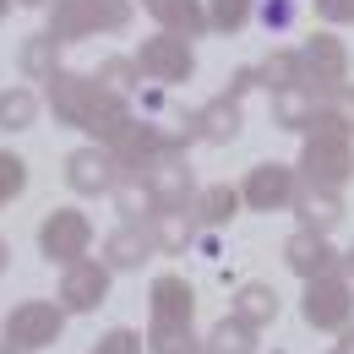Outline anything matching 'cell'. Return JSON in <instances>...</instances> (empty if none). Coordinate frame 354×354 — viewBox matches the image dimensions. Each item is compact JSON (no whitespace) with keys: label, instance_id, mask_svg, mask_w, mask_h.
<instances>
[{"label":"cell","instance_id":"cell-17","mask_svg":"<svg viewBox=\"0 0 354 354\" xmlns=\"http://www.w3.org/2000/svg\"><path fill=\"white\" fill-rule=\"evenodd\" d=\"M153 17H158V28H169V33H185V39H202L207 33V6L202 0H142Z\"/></svg>","mask_w":354,"mask_h":354},{"label":"cell","instance_id":"cell-28","mask_svg":"<svg viewBox=\"0 0 354 354\" xmlns=\"http://www.w3.org/2000/svg\"><path fill=\"white\" fill-rule=\"evenodd\" d=\"M251 0H207V28L213 33H240L245 22H251Z\"/></svg>","mask_w":354,"mask_h":354},{"label":"cell","instance_id":"cell-29","mask_svg":"<svg viewBox=\"0 0 354 354\" xmlns=\"http://www.w3.org/2000/svg\"><path fill=\"white\" fill-rule=\"evenodd\" d=\"M98 82H104L109 93H120V98H126V93L142 82V66L126 60V55H115V60H104V66H98Z\"/></svg>","mask_w":354,"mask_h":354},{"label":"cell","instance_id":"cell-25","mask_svg":"<svg viewBox=\"0 0 354 354\" xmlns=\"http://www.w3.org/2000/svg\"><path fill=\"white\" fill-rule=\"evenodd\" d=\"M240 207H245V196H240L234 185H207V191H196V218L207 223V229H223Z\"/></svg>","mask_w":354,"mask_h":354},{"label":"cell","instance_id":"cell-23","mask_svg":"<svg viewBox=\"0 0 354 354\" xmlns=\"http://www.w3.org/2000/svg\"><path fill=\"white\" fill-rule=\"evenodd\" d=\"M229 310H234L240 322H251V327H267V322H278V289H272V283H240L234 300H229Z\"/></svg>","mask_w":354,"mask_h":354},{"label":"cell","instance_id":"cell-9","mask_svg":"<svg viewBox=\"0 0 354 354\" xmlns=\"http://www.w3.org/2000/svg\"><path fill=\"white\" fill-rule=\"evenodd\" d=\"M240 196H245V207H257V213H283V207H295V196H300V169L267 158V164H257V169L245 175Z\"/></svg>","mask_w":354,"mask_h":354},{"label":"cell","instance_id":"cell-6","mask_svg":"<svg viewBox=\"0 0 354 354\" xmlns=\"http://www.w3.org/2000/svg\"><path fill=\"white\" fill-rule=\"evenodd\" d=\"M136 66H142V77H153V82H191V71H196V49H191L185 33L158 28L153 39H142Z\"/></svg>","mask_w":354,"mask_h":354},{"label":"cell","instance_id":"cell-4","mask_svg":"<svg viewBox=\"0 0 354 354\" xmlns=\"http://www.w3.org/2000/svg\"><path fill=\"white\" fill-rule=\"evenodd\" d=\"M66 316H71V310L60 306V300H22V306L6 310L0 338H6L17 354H39V349H49V344H60Z\"/></svg>","mask_w":354,"mask_h":354},{"label":"cell","instance_id":"cell-19","mask_svg":"<svg viewBox=\"0 0 354 354\" xmlns=\"http://www.w3.org/2000/svg\"><path fill=\"white\" fill-rule=\"evenodd\" d=\"M196 207H169V213H153V245L169 251V257H185V245L196 240Z\"/></svg>","mask_w":354,"mask_h":354},{"label":"cell","instance_id":"cell-39","mask_svg":"<svg viewBox=\"0 0 354 354\" xmlns=\"http://www.w3.org/2000/svg\"><path fill=\"white\" fill-rule=\"evenodd\" d=\"M6 11H11V0H0V22H6Z\"/></svg>","mask_w":354,"mask_h":354},{"label":"cell","instance_id":"cell-20","mask_svg":"<svg viewBox=\"0 0 354 354\" xmlns=\"http://www.w3.org/2000/svg\"><path fill=\"white\" fill-rule=\"evenodd\" d=\"M295 213H300V229H338L344 218V196L338 191H322V185H306L300 196H295Z\"/></svg>","mask_w":354,"mask_h":354},{"label":"cell","instance_id":"cell-11","mask_svg":"<svg viewBox=\"0 0 354 354\" xmlns=\"http://www.w3.org/2000/svg\"><path fill=\"white\" fill-rule=\"evenodd\" d=\"M109 262H88V257H77V262H66V278H60V306L71 310V316H88L109 300Z\"/></svg>","mask_w":354,"mask_h":354},{"label":"cell","instance_id":"cell-16","mask_svg":"<svg viewBox=\"0 0 354 354\" xmlns=\"http://www.w3.org/2000/svg\"><path fill=\"white\" fill-rule=\"evenodd\" d=\"M196 131H202V142H213V147L234 142V136H240V98H234V93H218L213 104H202V109H196Z\"/></svg>","mask_w":354,"mask_h":354},{"label":"cell","instance_id":"cell-2","mask_svg":"<svg viewBox=\"0 0 354 354\" xmlns=\"http://www.w3.org/2000/svg\"><path fill=\"white\" fill-rule=\"evenodd\" d=\"M300 175L306 185H322V191H344L354 175V131L338 126V120H316L306 131V147H300Z\"/></svg>","mask_w":354,"mask_h":354},{"label":"cell","instance_id":"cell-36","mask_svg":"<svg viewBox=\"0 0 354 354\" xmlns=\"http://www.w3.org/2000/svg\"><path fill=\"white\" fill-rule=\"evenodd\" d=\"M338 354H354V322L344 327V333H338Z\"/></svg>","mask_w":354,"mask_h":354},{"label":"cell","instance_id":"cell-14","mask_svg":"<svg viewBox=\"0 0 354 354\" xmlns=\"http://www.w3.org/2000/svg\"><path fill=\"white\" fill-rule=\"evenodd\" d=\"M322 98H327V93H322V88H310V82L272 93V120H278L283 131H310V126L322 120Z\"/></svg>","mask_w":354,"mask_h":354},{"label":"cell","instance_id":"cell-40","mask_svg":"<svg viewBox=\"0 0 354 354\" xmlns=\"http://www.w3.org/2000/svg\"><path fill=\"white\" fill-rule=\"evenodd\" d=\"M17 6H49V0H17Z\"/></svg>","mask_w":354,"mask_h":354},{"label":"cell","instance_id":"cell-8","mask_svg":"<svg viewBox=\"0 0 354 354\" xmlns=\"http://www.w3.org/2000/svg\"><path fill=\"white\" fill-rule=\"evenodd\" d=\"M93 245V223L82 207H55L44 223H39V251H44L49 262H77V257H88Z\"/></svg>","mask_w":354,"mask_h":354},{"label":"cell","instance_id":"cell-33","mask_svg":"<svg viewBox=\"0 0 354 354\" xmlns=\"http://www.w3.org/2000/svg\"><path fill=\"white\" fill-rule=\"evenodd\" d=\"M115 202H120V213H126V223L142 218V207H153V196H147V185H136V180H120L115 185Z\"/></svg>","mask_w":354,"mask_h":354},{"label":"cell","instance_id":"cell-41","mask_svg":"<svg viewBox=\"0 0 354 354\" xmlns=\"http://www.w3.org/2000/svg\"><path fill=\"white\" fill-rule=\"evenodd\" d=\"M0 354H17V349H11V344H6V338H0Z\"/></svg>","mask_w":354,"mask_h":354},{"label":"cell","instance_id":"cell-5","mask_svg":"<svg viewBox=\"0 0 354 354\" xmlns=\"http://www.w3.org/2000/svg\"><path fill=\"white\" fill-rule=\"evenodd\" d=\"M300 316L316 333H344L354 322V289L344 272H322V278H306V300H300Z\"/></svg>","mask_w":354,"mask_h":354},{"label":"cell","instance_id":"cell-12","mask_svg":"<svg viewBox=\"0 0 354 354\" xmlns=\"http://www.w3.org/2000/svg\"><path fill=\"white\" fill-rule=\"evenodd\" d=\"M300 66H306V82L322 88V93L349 82V49H344V39H333V33H310L306 44H300Z\"/></svg>","mask_w":354,"mask_h":354},{"label":"cell","instance_id":"cell-31","mask_svg":"<svg viewBox=\"0 0 354 354\" xmlns=\"http://www.w3.org/2000/svg\"><path fill=\"white\" fill-rule=\"evenodd\" d=\"M322 115H327V120H338V126H349V131H354V88H349V82H338V88H327V98H322Z\"/></svg>","mask_w":354,"mask_h":354},{"label":"cell","instance_id":"cell-15","mask_svg":"<svg viewBox=\"0 0 354 354\" xmlns=\"http://www.w3.org/2000/svg\"><path fill=\"white\" fill-rule=\"evenodd\" d=\"M147 251H153V229H142V223H120L104 240V262L115 267V272H136V267L147 262Z\"/></svg>","mask_w":354,"mask_h":354},{"label":"cell","instance_id":"cell-32","mask_svg":"<svg viewBox=\"0 0 354 354\" xmlns=\"http://www.w3.org/2000/svg\"><path fill=\"white\" fill-rule=\"evenodd\" d=\"M142 349H147V338L131 333V327H109V333L93 344V354H142Z\"/></svg>","mask_w":354,"mask_h":354},{"label":"cell","instance_id":"cell-42","mask_svg":"<svg viewBox=\"0 0 354 354\" xmlns=\"http://www.w3.org/2000/svg\"><path fill=\"white\" fill-rule=\"evenodd\" d=\"M196 354H202V349H196Z\"/></svg>","mask_w":354,"mask_h":354},{"label":"cell","instance_id":"cell-30","mask_svg":"<svg viewBox=\"0 0 354 354\" xmlns=\"http://www.w3.org/2000/svg\"><path fill=\"white\" fill-rule=\"evenodd\" d=\"M22 191H28V164H22L17 153H0V207L17 202Z\"/></svg>","mask_w":354,"mask_h":354},{"label":"cell","instance_id":"cell-13","mask_svg":"<svg viewBox=\"0 0 354 354\" xmlns=\"http://www.w3.org/2000/svg\"><path fill=\"white\" fill-rule=\"evenodd\" d=\"M283 262H289L295 278H322V272H338L344 257L327 245V234H322V229H295V234H289V245H283Z\"/></svg>","mask_w":354,"mask_h":354},{"label":"cell","instance_id":"cell-27","mask_svg":"<svg viewBox=\"0 0 354 354\" xmlns=\"http://www.w3.org/2000/svg\"><path fill=\"white\" fill-rule=\"evenodd\" d=\"M39 120V93L33 88H6L0 93V131H28Z\"/></svg>","mask_w":354,"mask_h":354},{"label":"cell","instance_id":"cell-1","mask_svg":"<svg viewBox=\"0 0 354 354\" xmlns=\"http://www.w3.org/2000/svg\"><path fill=\"white\" fill-rule=\"evenodd\" d=\"M44 98H49V109H55V120H60V126L98 136L104 147H109V142H115V136H120V131L136 120L131 104H126L120 93H109L98 77L66 71V66H60V71L44 82Z\"/></svg>","mask_w":354,"mask_h":354},{"label":"cell","instance_id":"cell-21","mask_svg":"<svg viewBox=\"0 0 354 354\" xmlns=\"http://www.w3.org/2000/svg\"><path fill=\"white\" fill-rule=\"evenodd\" d=\"M147 300H153V316H191V322H196V289H191L180 272H164V278H153Z\"/></svg>","mask_w":354,"mask_h":354},{"label":"cell","instance_id":"cell-26","mask_svg":"<svg viewBox=\"0 0 354 354\" xmlns=\"http://www.w3.org/2000/svg\"><path fill=\"white\" fill-rule=\"evenodd\" d=\"M257 71H262V88H267V93H283V88H300V82H306L300 49H272Z\"/></svg>","mask_w":354,"mask_h":354},{"label":"cell","instance_id":"cell-3","mask_svg":"<svg viewBox=\"0 0 354 354\" xmlns=\"http://www.w3.org/2000/svg\"><path fill=\"white\" fill-rule=\"evenodd\" d=\"M131 22V0H49V33L77 44L93 33H120Z\"/></svg>","mask_w":354,"mask_h":354},{"label":"cell","instance_id":"cell-22","mask_svg":"<svg viewBox=\"0 0 354 354\" xmlns=\"http://www.w3.org/2000/svg\"><path fill=\"white\" fill-rule=\"evenodd\" d=\"M17 66H22L28 82H49V77L60 71V39H55L49 28H44V33H33L28 44L17 49Z\"/></svg>","mask_w":354,"mask_h":354},{"label":"cell","instance_id":"cell-10","mask_svg":"<svg viewBox=\"0 0 354 354\" xmlns=\"http://www.w3.org/2000/svg\"><path fill=\"white\" fill-rule=\"evenodd\" d=\"M126 180V169H120V158L98 142V147H77L71 158H66V185L77 191V196H109L115 185Z\"/></svg>","mask_w":354,"mask_h":354},{"label":"cell","instance_id":"cell-18","mask_svg":"<svg viewBox=\"0 0 354 354\" xmlns=\"http://www.w3.org/2000/svg\"><path fill=\"white\" fill-rule=\"evenodd\" d=\"M196 327L191 316H153L147 322V354H196Z\"/></svg>","mask_w":354,"mask_h":354},{"label":"cell","instance_id":"cell-34","mask_svg":"<svg viewBox=\"0 0 354 354\" xmlns=\"http://www.w3.org/2000/svg\"><path fill=\"white\" fill-rule=\"evenodd\" d=\"M295 22V0H262V28L267 33H283Z\"/></svg>","mask_w":354,"mask_h":354},{"label":"cell","instance_id":"cell-7","mask_svg":"<svg viewBox=\"0 0 354 354\" xmlns=\"http://www.w3.org/2000/svg\"><path fill=\"white\" fill-rule=\"evenodd\" d=\"M142 185L153 196V213H169V207H196V180H191V164L185 153H158L147 169H142Z\"/></svg>","mask_w":354,"mask_h":354},{"label":"cell","instance_id":"cell-38","mask_svg":"<svg viewBox=\"0 0 354 354\" xmlns=\"http://www.w3.org/2000/svg\"><path fill=\"white\" fill-rule=\"evenodd\" d=\"M344 267H349V272H354V245H349V251H344Z\"/></svg>","mask_w":354,"mask_h":354},{"label":"cell","instance_id":"cell-37","mask_svg":"<svg viewBox=\"0 0 354 354\" xmlns=\"http://www.w3.org/2000/svg\"><path fill=\"white\" fill-rule=\"evenodd\" d=\"M6 262H11V245H6V240H0V272H6Z\"/></svg>","mask_w":354,"mask_h":354},{"label":"cell","instance_id":"cell-35","mask_svg":"<svg viewBox=\"0 0 354 354\" xmlns=\"http://www.w3.org/2000/svg\"><path fill=\"white\" fill-rule=\"evenodd\" d=\"M316 17H322L327 28H338V22H354V0H316Z\"/></svg>","mask_w":354,"mask_h":354},{"label":"cell","instance_id":"cell-24","mask_svg":"<svg viewBox=\"0 0 354 354\" xmlns=\"http://www.w3.org/2000/svg\"><path fill=\"white\" fill-rule=\"evenodd\" d=\"M202 354H257V327L240 322V316L229 310L223 322H213V333H207Z\"/></svg>","mask_w":354,"mask_h":354}]
</instances>
